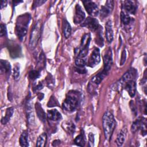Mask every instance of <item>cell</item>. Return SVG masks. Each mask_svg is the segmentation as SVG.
<instances>
[{"label":"cell","mask_w":147,"mask_h":147,"mask_svg":"<svg viewBox=\"0 0 147 147\" xmlns=\"http://www.w3.org/2000/svg\"><path fill=\"white\" fill-rule=\"evenodd\" d=\"M81 101L80 93L75 90H71L67 93L65 99L63 102L62 106L64 110L73 112L76 110Z\"/></svg>","instance_id":"cell-1"},{"label":"cell","mask_w":147,"mask_h":147,"mask_svg":"<svg viewBox=\"0 0 147 147\" xmlns=\"http://www.w3.org/2000/svg\"><path fill=\"white\" fill-rule=\"evenodd\" d=\"M102 125L105 138L110 140L115 127V120L113 114L110 111H106L102 117Z\"/></svg>","instance_id":"cell-2"},{"label":"cell","mask_w":147,"mask_h":147,"mask_svg":"<svg viewBox=\"0 0 147 147\" xmlns=\"http://www.w3.org/2000/svg\"><path fill=\"white\" fill-rule=\"evenodd\" d=\"M29 20L30 16L28 14L22 15L18 18V22H17L16 24V30L17 35L21 40L24 38L27 33Z\"/></svg>","instance_id":"cell-3"},{"label":"cell","mask_w":147,"mask_h":147,"mask_svg":"<svg viewBox=\"0 0 147 147\" xmlns=\"http://www.w3.org/2000/svg\"><path fill=\"white\" fill-rule=\"evenodd\" d=\"M41 30V23L40 21H38L34 26L30 36L29 47L31 49H34L38 43L40 37Z\"/></svg>","instance_id":"cell-4"},{"label":"cell","mask_w":147,"mask_h":147,"mask_svg":"<svg viewBox=\"0 0 147 147\" xmlns=\"http://www.w3.org/2000/svg\"><path fill=\"white\" fill-rule=\"evenodd\" d=\"M138 130H141L143 136L146 134V119L143 117H139L131 125V131L132 133H136Z\"/></svg>","instance_id":"cell-5"},{"label":"cell","mask_w":147,"mask_h":147,"mask_svg":"<svg viewBox=\"0 0 147 147\" xmlns=\"http://www.w3.org/2000/svg\"><path fill=\"white\" fill-rule=\"evenodd\" d=\"M137 76V71L135 68H130L126 72L119 80V83H117V88L130 80H135Z\"/></svg>","instance_id":"cell-6"},{"label":"cell","mask_w":147,"mask_h":147,"mask_svg":"<svg viewBox=\"0 0 147 147\" xmlns=\"http://www.w3.org/2000/svg\"><path fill=\"white\" fill-rule=\"evenodd\" d=\"M87 12L91 16H97L99 14V9L95 3L91 1L87 0L82 1Z\"/></svg>","instance_id":"cell-7"},{"label":"cell","mask_w":147,"mask_h":147,"mask_svg":"<svg viewBox=\"0 0 147 147\" xmlns=\"http://www.w3.org/2000/svg\"><path fill=\"white\" fill-rule=\"evenodd\" d=\"M81 26L87 27L91 31L96 30L99 26L98 20L91 17L86 18L81 24Z\"/></svg>","instance_id":"cell-8"},{"label":"cell","mask_w":147,"mask_h":147,"mask_svg":"<svg viewBox=\"0 0 147 147\" xmlns=\"http://www.w3.org/2000/svg\"><path fill=\"white\" fill-rule=\"evenodd\" d=\"M100 61V51L98 48H95L91 54V56L88 61V65L91 67H94L98 65Z\"/></svg>","instance_id":"cell-9"},{"label":"cell","mask_w":147,"mask_h":147,"mask_svg":"<svg viewBox=\"0 0 147 147\" xmlns=\"http://www.w3.org/2000/svg\"><path fill=\"white\" fill-rule=\"evenodd\" d=\"M85 13L82 10V7L77 4L75 6V13L74 17V22L75 24H82L85 20Z\"/></svg>","instance_id":"cell-10"},{"label":"cell","mask_w":147,"mask_h":147,"mask_svg":"<svg viewBox=\"0 0 147 147\" xmlns=\"http://www.w3.org/2000/svg\"><path fill=\"white\" fill-rule=\"evenodd\" d=\"M7 47L10 56L12 57L15 58L20 56L21 53V49L18 44H17L15 42L10 41L7 44Z\"/></svg>","instance_id":"cell-11"},{"label":"cell","mask_w":147,"mask_h":147,"mask_svg":"<svg viewBox=\"0 0 147 147\" xmlns=\"http://www.w3.org/2000/svg\"><path fill=\"white\" fill-rule=\"evenodd\" d=\"M103 64H104L103 71L108 74L109 71L111 69V67L113 64L112 53H111L110 48H109L107 52L103 56Z\"/></svg>","instance_id":"cell-12"},{"label":"cell","mask_w":147,"mask_h":147,"mask_svg":"<svg viewBox=\"0 0 147 147\" xmlns=\"http://www.w3.org/2000/svg\"><path fill=\"white\" fill-rule=\"evenodd\" d=\"M114 8V1H107L104 6H102L100 9V17L102 18L108 16L113 11Z\"/></svg>","instance_id":"cell-13"},{"label":"cell","mask_w":147,"mask_h":147,"mask_svg":"<svg viewBox=\"0 0 147 147\" xmlns=\"http://www.w3.org/2000/svg\"><path fill=\"white\" fill-rule=\"evenodd\" d=\"M123 86L129 95L133 98L135 96L136 92V83L135 80H130L125 83Z\"/></svg>","instance_id":"cell-14"},{"label":"cell","mask_w":147,"mask_h":147,"mask_svg":"<svg viewBox=\"0 0 147 147\" xmlns=\"http://www.w3.org/2000/svg\"><path fill=\"white\" fill-rule=\"evenodd\" d=\"M105 30H106V38L109 43H111L114 38V33L112 26V23L110 20L106 22L105 24Z\"/></svg>","instance_id":"cell-15"},{"label":"cell","mask_w":147,"mask_h":147,"mask_svg":"<svg viewBox=\"0 0 147 147\" xmlns=\"http://www.w3.org/2000/svg\"><path fill=\"white\" fill-rule=\"evenodd\" d=\"M123 9L127 13L134 14L136 12L137 6L135 5L134 2L131 1H125L123 2Z\"/></svg>","instance_id":"cell-16"},{"label":"cell","mask_w":147,"mask_h":147,"mask_svg":"<svg viewBox=\"0 0 147 147\" xmlns=\"http://www.w3.org/2000/svg\"><path fill=\"white\" fill-rule=\"evenodd\" d=\"M47 116L50 120L53 121H58L62 118L60 113L56 109L48 110L47 111Z\"/></svg>","instance_id":"cell-17"},{"label":"cell","mask_w":147,"mask_h":147,"mask_svg":"<svg viewBox=\"0 0 147 147\" xmlns=\"http://www.w3.org/2000/svg\"><path fill=\"white\" fill-rule=\"evenodd\" d=\"M35 109L37 113V115L40 119V120L42 122H44L46 119L47 115L42 108L41 105L38 102H36L35 104Z\"/></svg>","instance_id":"cell-18"},{"label":"cell","mask_w":147,"mask_h":147,"mask_svg":"<svg viewBox=\"0 0 147 147\" xmlns=\"http://www.w3.org/2000/svg\"><path fill=\"white\" fill-rule=\"evenodd\" d=\"M62 127L68 134H72L75 131V126L74 123L71 121H66L62 124Z\"/></svg>","instance_id":"cell-19"},{"label":"cell","mask_w":147,"mask_h":147,"mask_svg":"<svg viewBox=\"0 0 147 147\" xmlns=\"http://www.w3.org/2000/svg\"><path fill=\"white\" fill-rule=\"evenodd\" d=\"M0 69L1 74L5 73L8 75H10L11 71V65L9 62L7 60H1L0 62Z\"/></svg>","instance_id":"cell-20"},{"label":"cell","mask_w":147,"mask_h":147,"mask_svg":"<svg viewBox=\"0 0 147 147\" xmlns=\"http://www.w3.org/2000/svg\"><path fill=\"white\" fill-rule=\"evenodd\" d=\"M126 136V129L123 128L122 129L118 134L117 138H116V144L118 146H121L123 145V142H125V138Z\"/></svg>","instance_id":"cell-21"},{"label":"cell","mask_w":147,"mask_h":147,"mask_svg":"<svg viewBox=\"0 0 147 147\" xmlns=\"http://www.w3.org/2000/svg\"><path fill=\"white\" fill-rule=\"evenodd\" d=\"M107 74V73H106V72H105L103 70L98 73V74H96V75H95L91 80V82L92 83H93L94 84H96V85H98L100 83H101V82L103 80V79H104V78L106 76V75Z\"/></svg>","instance_id":"cell-22"},{"label":"cell","mask_w":147,"mask_h":147,"mask_svg":"<svg viewBox=\"0 0 147 147\" xmlns=\"http://www.w3.org/2000/svg\"><path fill=\"white\" fill-rule=\"evenodd\" d=\"M20 144L21 146L27 147L29 146L28 143V134L26 130H24L21 133L20 139H19Z\"/></svg>","instance_id":"cell-23"},{"label":"cell","mask_w":147,"mask_h":147,"mask_svg":"<svg viewBox=\"0 0 147 147\" xmlns=\"http://www.w3.org/2000/svg\"><path fill=\"white\" fill-rule=\"evenodd\" d=\"M91 41V36L90 33L85 34L81 40V44L80 48H78L79 49H82L84 48H88L89 44Z\"/></svg>","instance_id":"cell-24"},{"label":"cell","mask_w":147,"mask_h":147,"mask_svg":"<svg viewBox=\"0 0 147 147\" xmlns=\"http://www.w3.org/2000/svg\"><path fill=\"white\" fill-rule=\"evenodd\" d=\"M14 113V109L13 107H9L6 109V114L4 117H3L1 119V123L3 125H5L10 120V119L11 118V117H12L13 114Z\"/></svg>","instance_id":"cell-25"},{"label":"cell","mask_w":147,"mask_h":147,"mask_svg":"<svg viewBox=\"0 0 147 147\" xmlns=\"http://www.w3.org/2000/svg\"><path fill=\"white\" fill-rule=\"evenodd\" d=\"M47 136L45 133H41L37 138L36 141V146L37 147H44L47 142Z\"/></svg>","instance_id":"cell-26"},{"label":"cell","mask_w":147,"mask_h":147,"mask_svg":"<svg viewBox=\"0 0 147 147\" xmlns=\"http://www.w3.org/2000/svg\"><path fill=\"white\" fill-rule=\"evenodd\" d=\"M26 111H27V118H28L29 123L30 124L33 123L34 121V117L32 107L31 106V105L29 103H28Z\"/></svg>","instance_id":"cell-27"},{"label":"cell","mask_w":147,"mask_h":147,"mask_svg":"<svg viewBox=\"0 0 147 147\" xmlns=\"http://www.w3.org/2000/svg\"><path fill=\"white\" fill-rule=\"evenodd\" d=\"M120 16L121 21L124 25H128L130 23L131 18L129 15V13H127L126 11L122 10L121 12Z\"/></svg>","instance_id":"cell-28"},{"label":"cell","mask_w":147,"mask_h":147,"mask_svg":"<svg viewBox=\"0 0 147 147\" xmlns=\"http://www.w3.org/2000/svg\"><path fill=\"white\" fill-rule=\"evenodd\" d=\"M75 144L79 146H84L85 145V137L84 134L81 133L74 140Z\"/></svg>","instance_id":"cell-29"},{"label":"cell","mask_w":147,"mask_h":147,"mask_svg":"<svg viewBox=\"0 0 147 147\" xmlns=\"http://www.w3.org/2000/svg\"><path fill=\"white\" fill-rule=\"evenodd\" d=\"M64 35L66 38H68L71 34V26L69 23L65 20H64Z\"/></svg>","instance_id":"cell-30"},{"label":"cell","mask_w":147,"mask_h":147,"mask_svg":"<svg viewBox=\"0 0 147 147\" xmlns=\"http://www.w3.org/2000/svg\"><path fill=\"white\" fill-rule=\"evenodd\" d=\"M75 64L77 67H84L85 65L86 64V61L84 58L76 57V59H75Z\"/></svg>","instance_id":"cell-31"},{"label":"cell","mask_w":147,"mask_h":147,"mask_svg":"<svg viewBox=\"0 0 147 147\" xmlns=\"http://www.w3.org/2000/svg\"><path fill=\"white\" fill-rule=\"evenodd\" d=\"M40 75V71L38 70H31L29 72V77L32 79V80H35L37 78H39Z\"/></svg>","instance_id":"cell-32"},{"label":"cell","mask_w":147,"mask_h":147,"mask_svg":"<svg viewBox=\"0 0 147 147\" xmlns=\"http://www.w3.org/2000/svg\"><path fill=\"white\" fill-rule=\"evenodd\" d=\"M98 31V37H97V39H96V42L100 45V47H102L103 45V37L102 36V27L100 28V26H99V28H98V29L96 30Z\"/></svg>","instance_id":"cell-33"},{"label":"cell","mask_w":147,"mask_h":147,"mask_svg":"<svg viewBox=\"0 0 147 147\" xmlns=\"http://www.w3.org/2000/svg\"><path fill=\"white\" fill-rule=\"evenodd\" d=\"M20 66L18 64L15 65L14 68H13V78L15 80H18L20 77Z\"/></svg>","instance_id":"cell-34"},{"label":"cell","mask_w":147,"mask_h":147,"mask_svg":"<svg viewBox=\"0 0 147 147\" xmlns=\"http://www.w3.org/2000/svg\"><path fill=\"white\" fill-rule=\"evenodd\" d=\"M94 143V136L92 133L88 134V146H93Z\"/></svg>","instance_id":"cell-35"},{"label":"cell","mask_w":147,"mask_h":147,"mask_svg":"<svg viewBox=\"0 0 147 147\" xmlns=\"http://www.w3.org/2000/svg\"><path fill=\"white\" fill-rule=\"evenodd\" d=\"M7 33V30H6V26L3 24H1V26H0V35L1 37L5 36Z\"/></svg>","instance_id":"cell-36"},{"label":"cell","mask_w":147,"mask_h":147,"mask_svg":"<svg viewBox=\"0 0 147 147\" xmlns=\"http://www.w3.org/2000/svg\"><path fill=\"white\" fill-rule=\"evenodd\" d=\"M57 105V101L55 100V99L53 96L50 98L49 100L48 103V107H53V106H56Z\"/></svg>","instance_id":"cell-37"},{"label":"cell","mask_w":147,"mask_h":147,"mask_svg":"<svg viewBox=\"0 0 147 147\" xmlns=\"http://www.w3.org/2000/svg\"><path fill=\"white\" fill-rule=\"evenodd\" d=\"M46 2V1H42V0H38V1H34L33 4V8H35L36 7L40 6L42 5L43 3H44Z\"/></svg>","instance_id":"cell-38"},{"label":"cell","mask_w":147,"mask_h":147,"mask_svg":"<svg viewBox=\"0 0 147 147\" xmlns=\"http://www.w3.org/2000/svg\"><path fill=\"white\" fill-rule=\"evenodd\" d=\"M126 51L124 49L122 53V56H121V65H123L126 60Z\"/></svg>","instance_id":"cell-39"},{"label":"cell","mask_w":147,"mask_h":147,"mask_svg":"<svg viewBox=\"0 0 147 147\" xmlns=\"http://www.w3.org/2000/svg\"><path fill=\"white\" fill-rule=\"evenodd\" d=\"M130 108L131 109V111L133 112V114H134V115H137V109H136V106L134 104L133 100H131V102H130Z\"/></svg>","instance_id":"cell-40"},{"label":"cell","mask_w":147,"mask_h":147,"mask_svg":"<svg viewBox=\"0 0 147 147\" xmlns=\"http://www.w3.org/2000/svg\"><path fill=\"white\" fill-rule=\"evenodd\" d=\"M76 70L78 72H79L80 74H85L87 72V71L86 70L84 67H82V68L77 67V68H76Z\"/></svg>","instance_id":"cell-41"},{"label":"cell","mask_w":147,"mask_h":147,"mask_svg":"<svg viewBox=\"0 0 147 147\" xmlns=\"http://www.w3.org/2000/svg\"><path fill=\"white\" fill-rule=\"evenodd\" d=\"M7 5V1H5V0H3V1H1V9H2L3 7H5Z\"/></svg>","instance_id":"cell-42"},{"label":"cell","mask_w":147,"mask_h":147,"mask_svg":"<svg viewBox=\"0 0 147 147\" xmlns=\"http://www.w3.org/2000/svg\"><path fill=\"white\" fill-rule=\"evenodd\" d=\"M42 87H43V86H42V83H38L35 87H36V90H41V89L42 88Z\"/></svg>","instance_id":"cell-43"},{"label":"cell","mask_w":147,"mask_h":147,"mask_svg":"<svg viewBox=\"0 0 147 147\" xmlns=\"http://www.w3.org/2000/svg\"><path fill=\"white\" fill-rule=\"evenodd\" d=\"M59 143V144H60V141L59 140H55L53 141V143H52V145L53 146H57V144Z\"/></svg>","instance_id":"cell-44"}]
</instances>
